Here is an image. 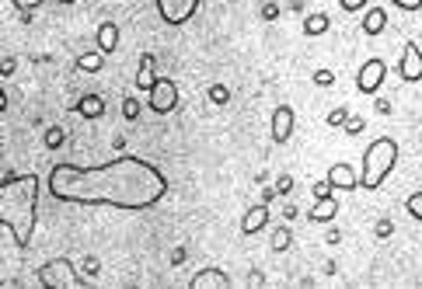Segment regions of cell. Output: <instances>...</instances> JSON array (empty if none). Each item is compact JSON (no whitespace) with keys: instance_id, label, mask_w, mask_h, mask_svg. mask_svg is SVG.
<instances>
[{"instance_id":"44dd1931","label":"cell","mask_w":422,"mask_h":289,"mask_svg":"<svg viewBox=\"0 0 422 289\" xmlns=\"http://www.w3.org/2000/svg\"><path fill=\"white\" fill-rule=\"evenodd\" d=\"M405 209H409V216H412V220H419V223H422V192L409 195V199H405Z\"/></svg>"},{"instance_id":"ac0fdd59","label":"cell","mask_w":422,"mask_h":289,"mask_svg":"<svg viewBox=\"0 0 422 289\" xmlns=\"http://www.w3.org/2000/svg\"><path fill=\"white\" fill-rule=\"evenodd\" d=\"M328 28H331V18H328L324 11H315V14L304 18V35H311V39H315V35H324Z\"/></svg>"},{"instance_id":"3957f363","label":"cell","mask_w":422,"mask_h":289,"mask_svg":"<svg viewBox=\"0 0 422 289\" xmlns=\"http://www.w3.org/2000/svg\"><path fill=\"white\" fill-rule=\"evenodd\" d=\"M395 164H398V143H395L391 136H377V140L363 150V175H360V189L377 192V189L388 182V175L395 171Z\"/></svg>"},{"instance_id":"2e32d148","label":"cell","mask_w":422,"mask_h":289,"mask_svg":"<svg viewBox=\"0 0 422 289\" xmlns=\"http://www.w3.org/2000/svg\"><path fill=\"white\" fill-rule=\"evenodd\" d=\"M98 49H102L105 56L119 49V25H115V21H102V28H98Z\"/></svg>"},{"instance_id":"ba28073f","label":"cell","mask_w":422,"mask_h":289,"mask_svg":"<svg viewBox=\"0 0 422 289\" xmlns=\"http://www.w3.org/2000/svg\"><path fill=\"white\" fill-rule=\"evenodd\" d=\"M294 129H297V115H294V108H290V105H279V108L272 112V126H269L272 143H290Z\"/></svg>"},{"instance_id":"836d02e7","label":"cell","mask_w":422,"mask_h":289,"mask_svg":"<svg viewBox=\"0 0 422 289\" xmlns=\"http://www.w3.org/2000/svg\"><path fill=\"white\" fill-rule=\"evenodd\" d=\"M11 74H14V60L7 56V60H4V77H11Z\"/></svg>"},{"instance_id":"5b68a950","label":"cell","mask_w":422,"mask_h":289,"mask_svg":"<svg viewBox=\"0 0 422 289\" xmlns=\"http://www.w3.org/2000/svg\"><path fill=\"white\" fill-rule=\"evenodd\" d=\"M147 95H150V112L154 115H171L178 108V84L171 77H157Z\"/></svg>"},{"instance_id":"30bf717a","label":"cell","mask_w":422,"mask_h":289,"mask_svg":"<svg viewBox=\"0 0 422 289\" xmlns=\"http://www.w3.org/2000/svg\"><path fill=\"white\" fill-rule=\"evenodd\" d=\"M328 182H331V189H338V192L360 189V175H356L349 164H331V168H328Z\"/></svg>"},{"instance_id":"7a4b0ae2","label":"cell","mask_w":422,"mask_h":289,"mask_svg":"<svg viewBox=\"0 0 422 289\" xmlns=\"http://www.w3.org/2000/svg\"><path fill=\"white\" fill-rule=\"evenodd\" d=\"M39 192L42 178L39 175H14L7 171L0 182V223L18 244V251L32 248V234L39 223Z\"/></svg>"},{"instance_id":"7c38bea8","label":"cell","mask_w":422,"mask_h":289,"mask_svg":"<svg viewBox=\"0 0 422 289\" xmlns=\"http://www.w3.org/2000/svg\"><path fill=\"white\" fill-rule=\"evenodd\" d=\"M192 289H230V276L227 272H220V269H203V272H196L192 276Z\"/></svg>"},{"instance_id":"6da1fadb","label":"cell","mask_w":422,"mask_h":289,"mask_svg":"<svg viewBox=\"0 0 422 289\" xmlns=\"http://www.w3.org/2000/svg\"><path fill=\"white\" fill-rule=\"evenodd\" d=\"M46 189L56 202L70 206H112V209H154L168 195V178L157 164L122 154L98 168L56 164L46 178Z\"/></svg>"},{"instance_id":"52a82bcc","label":"cell","mask_w":422,"mask_h":289,"mask_svg":"<svg viewBox=\"0 0 422 289\" xmlns=\"http://www.w3.org/2000/svg\"><path fill=\"white\" fill-rule=\"evenodd\" d=\"M199 4H203V0H157V14H161L164 25L178 28V25H185V21L199 11Z\"/></svg>"},{"instance_id":"8d00e7d4","label":"cell","mask_w":422,"mask_h":289,"mask_svg":"<svg viewBox=\"0 0 422 289\" xmlns=\"http://www.w3.org/2000/svg\"><path fill=\"white\" fill-rule=\"evenodd\" d=\"M276 195H279V192H276V189H265V192H262V202H272Z\"/></svg>"},{"instance_id":"4fadbf2b","label":"cell","mask_w":422,"mask_h":289,"mask_svg":"<svg viewBox=\"0 0 422 289\" xmlns=\"http://www.w3.org/2000/svg\"><path fill=\"white\" fill-rule=\"evenodd\" d=\"M74 112L81 119H102L105 115V98L102 95H81L74 101Z\"/></svg>"},{"instance_id":"484cf974","label":"cell","mask_w":422,"mask_h":289,"mask_svg":"<svg viewBox=\"0 0 422 289\" xmlns=\"http://www.w3.org/2000/svg\"><path fill=\"white\" fill-rule=\"evenodd\" d=\"M315 84H317V88H331V84H335V74H331V70H317Z\"/></svg>"},{"instance_id":"9a60e30c","label":"cell","mask_w":422,"mask_h":289,"mask_svg":"<svg viewBox=\"0 0 422 289\" xmlns=\"http://www.w3.org/2000/svg\"><path fill=\"white\" fill-rule=\"evenodd\" d=\"M388 28V11L384 7H370L367 14H363V32L367 35H381Z\"/></svg>"},{"instance_id":"d6a6232c","label":"cell","mask_w":422,"mask_h":289,"mask_svg":"<svg viewBox=\"0 0 422 289\" xmlns=\"http://www.w3.org/2000/svg\"><path fill=\"white\" fill-rule=\"evenodd\" d=\"M395 7H402V11H419L422 7V0H391Z\"/></svg>"},{"instance_id":"4316f807","label":"cell","mask_w":422,"mask_h":289,"mask_svg":"<svg viewBox=\"0 0 422 289\" xmlns=\"http://www.w3.org/2000/svg\"><path fill=\"white\" fill-rule=\"evenodd\" d=\"M276 192H279V195H290V192H294V178H290V175H283V178L276 182Z\"/></svg>"},{"instance_id":"8992f818","label":"cell","mask_w":422,"mask_h":289,"mask_svg":"<svg viewBox=\"0 0 422 289\" xmlns=\"http://www.w3.org/2000/svg\"><path fill=\"white\" fill-rule=\"evenodd\" d=\"M384 77H388V63L374 56V60H367V63L360 67V74H356V91H360V95H377L381 84H384Z\"/></svg>"},{"instance_id":"e0dca14e","label":"cell","mask_w":422,"mask_h":289,"mask_svg":"<svg viewBox=\"0 0 422 289\" xmlns=\"http://www.w3.org/2000/svg\"><path fill=\"white\" fill-rule=\"evenodd\" d=\"M335 213H338V202L328 195V199H317V206L308 213V220H311V223H328Z\"/></svg>"},{"instance_id":"f546056e","label":"cell","mask_w":422,"mask_h":289,"mask_svg":"<svg viewBox=\"0 0 422 289\" xmlns=\"http://www.w3.org/2000/svg\"><path fill=\"white\" fill-rule=\"evenodd\" d=\"M331 192H335V189H331V182H328V178H324V182H317V185H315V195H317V199H328Z\"/></svg>"},{"instance_id":"9c48e42d","label":"cell","mask_w":422,"mask_h":289,"mask_svg":"<svg viewBox=\"0 0 422 289\" xmlns=\"http://www.w3.org/2000/svg\"><path fill=\"white\" fill-rule=\"evenodd\" d=\"M398 74H402V81H405V84H419V81H422V49L416 46V42H409V46H405L402 63H398Z\"/></svg>"},{"instance_id":"74e56055","label":"cell","mask_w":422,"mask_h":289,"mask_svg":"<svg viewBox=\"0 0 422 289\" xmlns=\"http://www.w3.org/2000/svg\"><path fill=\"white\" fill-rule=\"evenodd\" d=\"M56 4H77V0H56Z\"/></svg>"},{"instance_id":"1f68e13d","label":"cell","mask_w":422,"mask_h":289,"mask_svg":"<svg viewBox=\"0 0 422 289\" xmlns=\"http://www.w3.org/2000/svg\"><path fill=\"white\" fill-rule=\"evenodd\" d=\"M11 4H14L18 11H25V14H28V11H35V7H39L42 0H11Z\"/></svg>"},{"instance_id":"d6986e66","label":"cell","mask_w":422,"mask_h":289,"mask_svg":"<svg viewBox=\"0 0 422 289\" xmlns=\"http://www.w3.org/2000/svg\"><path fill=\"white\" fill-rule=\"evenodd\" d=\"M77 67L84 70V74H98L102 67H105V53L98 49V53H84V56H77Z\"/></svg>"},{"instance_id":"603a6c76","label":"cell","mask_w":422,"mask_h":289,"mask_svg":"<svg viewBox=\"0 0 422 289\" xmlns=\"http://www.w3.org/2000/svg\"><path fill=\"white\" fill-rule=\"evenodd\" d=\"M122 115H126L129 122H136V119H140V101H136L133 95H129L126 101H122Z\"/></svg>"},{"instance_id":"5bb4252c","label":"cell","mask_w":422,"mask_h":289,"mask_svg":"<svg viewBox=\"0 0 422 289\" xmlns=\"http://www.w3.org/2000/svg\"><path fill=\"white\" fill-rule=\"evenodd\" d=\"M154 63H157L154 53H143V56H140V70H136V88H140V91H150V88H154V81H157Z\"/></svg>"},{"instance_id":"7402d4cb","label":"cell","mask_w":422,"mask_h":289,"mask_svg":"<svg viewBox=\"0 0 422 289\" xmlns=\"http://www.w3.org/2000/svg\"><path fill=\"white\" fill-rule=\"evenodd\" d=\"M46 147H49V150L63 147V129H60V126H49V129H46Z\"/></svg>"},{"instance_id":"cb8c5ba5","label":"cell","mask_w":422,"mask_h":289,"mask_svg":"<svg viewBox=\"0 0 422 289\" xmlns=\"http://www.w3.org/2000/svg\"><path fill=\"white\" fill-rule=\"evenodd\" d=\"M210 101H213V105H227V101H230V91H227L223 84H213V88H210Z\"/></svg>"},{"instance_id":"d590c367","label":"cell","mask_w":422,"mask_h":289,"mask_svg":"<svg viewBox=\"0 0 422 289\" xmlns=\"http://www.w3.org/2000/svg\"><path fill=\"white\" fill-rule=\"evenodd\" d=\"M84 272H98V262H95V258H84Z\"/></svg>"},{"instance_id":"ffe728a7","label":"cell","mask_w":422,"mask_h":289,"mask_svg":"<svg viewBox=\"0 0 422 289\" xmlns=\"http://www.w3.org/2000/svg\"><path fill=\"white\" fill-rule=\"evenodd\" d=\"M290 244H294V230H290V227H276V230H272V251L283 255Z\"/></svg>"},{"instance_id":"83f0119b","label":"cell","mask_w":422,"mask_h":289,"mask_svg":"<svg viewBox=\"0 0 422 289\" xmlns=\"http://www.w3.org/2000/svg\"><path fill=\"white\" fill-rule=\"evenodd\" d=\"M363 129H367L363 119H349V122H345V133H349V136H356V133H363Z\"/></svg>"},{"instance_id":"8fae6325","label":"cell","mask_w":422,"mask_h":289,"mask_svg":"<svg viewBox=\"0 0 422 289\" xmlns=\"http://www.w3.org/2000/svg\"><path fill=\"white\" fill-rule=\"evenodd\" d=\"M265 227H269V202L251 206V209L241 216V234H258V230H265Z\"/></svg>"},{"instance_id":"e575fe53","label":"cell","mask_w":422,"mask_h":289,"mask_svg":"<svg viewBox=\"0 0 422 289\" xmlns=\"http://www.w3.org/2000/svg\"><path fill=\"white\" fill-rule=\"evenodd\" d=\"M377 234H381V237H388V234H391V223H388V220H384V223H377Z\"/></svg>"},{"instance_id":"d4e9b609","label":"cell","mask_w":422,"mask_h":289,"mask_svg":"<svg viewBox=\"0 0 422 289\" xmlns=\"http://www.w3.org/2000/svg\"><path fill=\"white\" fill-rule=\"evenodd\" d=\"M345 122H349V108H335V112L328 115V126H331V129H338V126H345Z\"/></svg>"},{"instance_id":"4dcf8cb0","label":"cell","mask_w":422,"mask_h":289,"mask_svg":"<svg viewBox=\"0 0 422 289\" xmlns=\"http://www.w3.org/2000/svg\"><path fill=\"white\" fill-rule=\"evenodd\" d=\"M262 18H265V21H276V18H279V7H276V4H262Z\"/></svg>"},{"instance_id":"277c9868","label":"cell","mask_w":422,"mask_h":289,"mask_svg":"<svg viewBox=\"0 0 422 289\" xmlns=\"http://www.w3.org/2000/svg\"><path fill=\"white\" fill-rule=\"evenodd\" d=\"M35 279L46 289H88V283L77 276V269H74L70 258H53V262H46V265L35 272Z\"/></svg>"},{"instance_id":"f1b7e54d","label":"cell","mask_w":422,"mask_h":289,"mask_svg":"<svg viewBox=\"0 0 422 289\" xmlns=\"http://www.w3.org/2000/svg\"><path fill=\"white\" fill-rule=\"evenodd\" d=\"M338 4H342V11H349V14H352V11H363L370 0H338Z\"/></svg>"}]
</instances>
